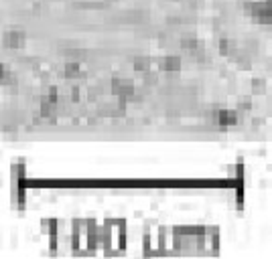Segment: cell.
I'll return each instance as SVG.
<instances>
[{"mask_svg": "<svg viewBox=\"0 0 272 259\" xmlns=\"http://www.w3.org/2000/svg\"><path fill=\"white\" fill-rule=\"evenodd\" d=\"M126 241V229L122 221H110L108 227H104V239L102 243L108 247V253H118L120 247H124Z\"/></svg>", "mask_w": 272, "mask_h": 259, "instance_id": "1", "label": "cell"}, {"mask_svg": "<svg viewBox=\"0 0 272 259\" xmlns=\"http://www.w3.org/2000/svg\"><path fill=\"white\" fill-rule=\"evenodd\" d=\"M244 12L248 16H252L260 25H270L272 22L270 2H264V0H246L244 2Z\"/></svg>", "mask_w": 272, "mask_h": 259, "instance_id": "2", "label": "cell"}, {"mask_svg": "<svg viewBox=\"0 0 272 259\" xmlns=\"http://www.w3.org/2000/svg\"><path fill=\"white\" fill-rule=\"evenodd\" d=\"M110 91L120 98V102H124L130 93H134V81L132 79H124V77H114L110 83Z\"/></svg>", "mask_w": 272, "mask_h": 259, "instance_id": "3", "label": "cell"}, {"mask_svg": "<svg viewBox=\"0 0 272 259\" xmlns=\"http://www.w3.org/2000/svg\"><path fill=\"white\" fill-rule=\"evenodd\" d=\"M71 243H73L75 251H86V247H88V223L86 221H75L73 223Z\"/></svg>", "mask_w": 272, "mask_h": 259, "instance_id": "4", "label": "cell"}, {"mask_svg": "<svg viewBox=\"0 0 272 259\" xmlns=\"http://www.w3.org/2000/svg\"><path fill=\"white\" fill-rule=\"evenodd\" d=\"M214 122L221 126V128H229V126H236L240 122V111L238 109H216L212 113Z\"/></svg>", "mask_w": 272, "mask_h": 259, "instance_id": "5", "label": "cell"}, {"mask_svg": "<svg viewBox=\"0 0 272 259\" xmlns=\"http://www.w3.org/2000/svg\"><path fill=\"white\" fill-rule=\"evenodd\" d=\"M25 33L20 29H6L2 33V45L6 49H20L25 45Z\"/></svg>", "mask_w": 272, "mask_h": 259, "instance_id": "6", "label": "cell"}, {"mask_svg": "<svg viewBox=\"0 0 272 259\" xmlns=\"http://www.w3.org/2000/svg\"><path fill=\"white\" fill-rule=\"evenodd\" d=\"M181 49L195 57L197 53L205 51V45H203L197 37H193V35H191V37H183V39H181Z\"/></svg>", "mask_w": 272, "mask_h": 259, "instance_id": "7", "label": "cell"}, {"mask_svg": "<svg viewBox=\"0 0 272 259\" xmlns=\"http://www.w3.org/2000/svg\"><path fill=\"white\" fill-rule=\"evenodd\" d=\"M159 69L166 73H177L181 69V57L179 55H166L159 59Z\"/></svg>", "mask_w": 272, "mask_h": 259, "instance_id": "8", "label": "cell"}, {"mask_svg": "<svg viewBox=\"0 0 272 259\" xmlns=\"http://www.w3.org/2000/svg\"><path fill=\"white\" fill-rule=\"evenodd\" d=\"M218 47H219V53L221 55H229V57H234L236 53H238V43L236 41H232V39H219V43H218Z\"/></svg>", "mask_w": 272, "mask_h": 259, "instance_id": "9", "label": "cell"}, {"mask_svg": "<svg viewBox=\"0 0 272 259\" xmlns=\"http://www.w3.org/2000/svg\"><path fill=\"white\" fill-rule=\"evenodd\" d=\"M63 75L65 79H77L81 75V65L77 61H67L63 67Z\"/></svg>", "mask_w": 272, "mask_h": 259, "instance_id": "10", "label": "cell"}, {"mask_svg": "<svg viewBox=\"0 0 272 259\" xmlns=\"http://www.w3.org/2000/svg\"><path fill=\"white\" fill-rule=\"evenodd\" d=\"M132 67H134V71L144 73V71H149V69H151V59H149V57H134Z\"/></svg>", "mask_w": 272, "mask_h": 259, "instance_id": "11", "label": "cell"}, {"mask_svg": "<svg viewBox=\"0 0 272 259\" xmlns=\"http://www.w3.org/2000/svg\"><path fill=\"white\" fill-rule=\"evenodd\" d=\"M252 91L256 96H264L266 93V81L264 79H252Z\"/></svg>", "mask_w": 272, "mask_h": 259, "instance_id": "12", "label": "cell"}, {"mask_svg": "<svg viewBox=\"0 0 272 259\" xmlns=\"http://www.w3.org/2000/svg\"><path fill=\"white\" fill-rule=\"evenodd\" d=\"M250 105H252V102H250L248 98H244V100L238 102V111H242V109H250Z\"/></svg>", "mask_w": 272, "mask_h": 259, "instance_id": "13", "label": "cell"}, {"mask_svg": "<svg viewBox=\"0 0 272 259\" xmlns=\"http://www.w3.org/2000/svg\"><path fill=\"white\" fill-rule=\"evenodd\" d=\"M106 2H116V0H106Z\"/></svg>", "mask_w": 272, "mask_h": 259, "instance_id": "14", "label": "cell"}]
</instances>
